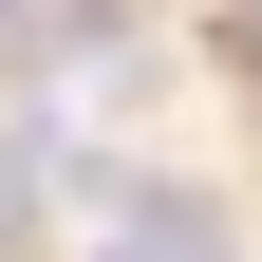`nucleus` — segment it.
Listing matches in <instances>:
<instances>
[{"mask_svg":"<svg viewBox=\"0 0 262 262\" xmlns=\"http://www.w3.org/2000/svg\"><path fill=\"white\" fill-rule=\"evenodd\" d=\"M206 56H225L244 94H262V0H225V19H206Z\"/></svg>","mask_w":262,"mask_h":262,"instance_id":"f257e3e1","label":"nucleus"},{"mask_svg":"<svg viewBox=\"0 0 262 262\" xmlns=\"http://www.w3.org/2000/svg\"><path fill=\"white\" fill-rule=\"evenodd\" d=\"M0 225H19V169H0Z\"/></svg>","mask_w":262,"mask_h":262,"instance_id":"f03ea898","label":"nucleus"}]
</instances>
